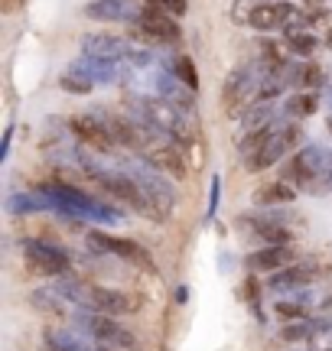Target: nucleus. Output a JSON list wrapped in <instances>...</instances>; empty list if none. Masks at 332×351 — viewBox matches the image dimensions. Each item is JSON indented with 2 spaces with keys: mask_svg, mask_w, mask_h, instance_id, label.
Listing matches in <instances>:
<instances>
[{
  "mask_svg": "<svg viewBox=\"0 0 332 351\" xmlns=\"http://www.w3.org/2000/svg\"><path fill=\"white\" fill-rule=\"evenodd\" d=\"M59 296L72 302H82L88 313H102V315H128L141 309V296L137 293H124V289H104L85 280H62L56 287Z\"/></svg>",
  "mask_w": 332,
  "mask_h": 351,
  "instance_id": "1",
  "label": "nucleus"
},
{
  "mask_svg": "<svg viewBox=\"0 0 332 351\" xmlns=\"http://www.w3.org/2000/svg\"><path fill=\"white\" fill-rule=\"evenodd\" d=\"M283 179L300 182L309 192H326L332 189V153L326 147H303L283 166Z\"/></svg>",
  "mask_w": 332,
  "mask_h": 351,
  "instance_id": "2",
  "label": "nucleus"
},
{
  "mask_svg": "<svg viewBox=\"0 0 332 351\" xmlns=\"http://www.w3.org/2000/svg\"><path fill=\"white\" fill-rule=\"evenodd\" d=\"M46 195L52 199L56 212H62L65 218H88V221H102V225L121 221V215H117L115 208H108L104 202L91 199V195H85V192H78V189H72V186L52 182V186H46Z\"/></svg>",
  "mask_w": 332,
  "mask_h": 351,
  "instance_id": "3",
  "label": "nucleus"
},
{
  "mask_svg": "<svg viewBox=\"0 0 332 351\" xmlns=\"http://www.w3.org/2000/svg\"><path fill=\"white\" fill-rule=\"evenodd\" d=\"M124 173L143 189V195H147L150 208H154V221H166L173 205H176V195H173V186L163 179V173L154 169L150 163H128Z\"/></svg>",
  "mask_w": 332,
  "mask_h": 351,
  "instance_id": "4",
  "label": "nucleus"
},
{
  "mask_svg": "<svg viewBox=\"0 0 332 351\" xmlns=\"http://www.w3.org/2000/svg\"><path fill=\"white\" fill-rule=\"evenodd\" d=\"M75 328L88 332L98 345H108V348H134L137 339L130 335L128 328L115 322V315H102V313H78L75 315Z\"/></svg>",
  "mask_w": 332,
  "mask_h": 351,
  "instance_id": "5",
  "label": "nucleus"
},
{
  "mask_svg": "<svg viewBox=\"0 0 332 351\" xmlns=\"http://www.w3.org/2000/svg\"><path fill=\"white\" fill-rule=\"evenodd\" d=\"M296 140H300V130H296V127H274V130H270V137L264 140V143H261L254 153H248V156H244V163H248L244 169H248V173L270 169V166L277 163L283 153L294 147Z\"/></svg>",
  "mask_w": 332,
  "mask_h": 351,
  "instance_id": "6",
  "label": "nucleus"
},
{
  "mask_svg": "<svg viewBox=\"0 0 332 351\" xmlns=\"http://www.w3.org/2000/svg\"><path fill=\"white\" fill-rule=\"evenodd\" d=\"M88 247H91V251H102V254H115V257H124V261H130L134 267H141L143 274H156L154 257L143 251L137 241L111 238V234H104V231H91V234H88Z\"/></svg>",
  "mask_w": 332,
  "mask_h": 351,
  "instance_id": "7",
  "label": "nucleus"
},
{
  "mask_svg": "<svg viewBox=\"0 0 332 351\" xmlns=\"http://www.w3.org/2000/svg\"><path fill=\"white\" fill-rule=\"evenodd\" d=\"M23 257H26V267L33 274H43V276H65L69 270V257H65L59 247H49L43 241H23Z\"/></svg>",
  "mask_w": 332,
  "mask_h": 351,
  "instance_id": "8",
  "label": "nucleus"
},
{
  "mask_svg": "<svg viewBox=\"0 0 332 351\" xmlns=\"http://www.w3.org/2000/svg\"><path fill=\"white\" fill-rule=\"evenodd\" d=\"M69 127H72V134H75L82 143H88L95 150H111L117 143L115 134H111L108 117H98V114H75V117L69 121Z\"/></svg>",
  "mask_w": 332,
  "mask_h": 351,
  "instance_id": "9",
  "label": "nucleus"
},
{
  "mask_svg": "<svg viewBox=\"0 0 332 351\" xmlns=\"http://www.w3.org/2000/svg\"><path fill=\"white\" fill-rule=\"evenodd\" d=\"M241 228L270 244H290V225L283 215H241Z\"/></svg>",
  "mask_w": 332,
  "mask_h": 351,
  "instance_id": "10",
  "label": "nucleus"
},
{
  "mask_svg": "<svg viewBox=\"0 0 332 351\" xmlns=\"http://www.w3.org/2000/svg\"><path fill=\"white\" fill-rule=\"evenodd\" d=\"M85 16L104 20V23H130V20H141V10L134 0H91L85 3Z\"/></svg>",
  "mask_w": 332,
  "mask_h": 351,
  "instance_id": "11",
  "label": "nucleus"
},
{
  "mask_svg": "<svg viewBox=\"0 0 332 351\" xmlns=\"http://www.w3.org/2000/svg\"><path fill=\"white\" fill-rule=\"evenodd\" d=\"M82 52L91 56V59H111V62L124 59V56H134L128 39L111 36V33H88L82 39Z\"/></svg>",
  "mask_w": 332,
  "mask_h": 351,
  "instance_id": "12",
  "label": "nucleus"
},
{
  "mask_svg": "<svg viewBox=\"0 0 332 351\" xmlns=\"http://www.w3.org/2000/svg\"><path fill=\"white\" fill-rule=\"evenodd\" d=\"M143 160L154 166V169H160L163 176H169V179H186V156H182V150L179 147H173V143H160V147H154V150L143 153Z\"/></svg>",
  "mask_w": 332,
  "mask_h": 351,
  "instance_id": "13",
  "label": "nucleus"
},
{
  "mask_svg": "<svg viewBox=\"0 0 332 351\" xmlns=\"http://www.w3.org/2000/svg\"><path fill=\"white\" fill-rule=\"evenodd\" d=\"M137 23H141V36H150V39H156V43H176L179 39L176 20L163 10L147 7V10H141V20H137Z\"/></svg>",
  "mask_w": 332,
  "mask_h": 351,
  "instance_id": "14",
  "label": "nucleus"
},
{
  "mask_svg": "<svg viewBox=\"0 0 332 351\" xmlns=\"http://www.w3.org/2000/svg\"><path fill=\"white\" fill-rule=\"evenodd\" d=\"M294 261V247H287V244H268V247H261V251L248 254L244 257V267L251 270V274H261V270H287V263Z\"/></svg>",
  "mask_w": 332,
  "mask_h": 351,
  "instance_id": "15",
  "label": "nucleus"
},
{
  "mask_svg": "<svg viewBox=\"0 0 332 351\" xmlns=\"http://www.w3.org/2000/svg\"><path fill=\"white\" fill-rule=\"evenodd\" d=\"M294 16V7L290 3H257L254 13H251V26L254 29H277V26H287Z\"/></svg>",
  "mask_w": 332,
  "mask_h": 351,
  "instance_id": "16",
  "label": "nucleus"
},
{
  "mask_svg": "<svg viewBox=\"0 0 332 351\" xmlns=\"http://www.w3.org/2000/svg\"><path fill=\"white\" fill-rule=\"evenodd\" d=\"M49 208H56V205H52V199L46 192H13L7 199V212L16 215V218L33 212H49Z\"/></svg>",
  "mask_w": 332,
  "mask_h": 351,
  "instance_id": "17",
  "label": "nucleus"
},
{
  "mask_svg": "<svg viewBox=\"0 0 332 351\" xmlns=\"http://www.w3.org/2000/svg\"><path fill=\"white\" fill-rule=\"evenodd\" d=\"M72 72H82L88 75L91 82H115L117 78V62L111 59H91V56H82L72 62Z\"/></svg>",
  "mask_w": 332,
  "mask_h": 351,
  "instance_id": "18",
  "label": "nucleus"
},
{
  "mask_svg": "<svg viewBox=\"0 0 332 351\" xmlns=\"http://www.w3.org/2000/svg\"><path fill=\"white\" fill-rule=\"evenodd\" d=\"M296 199V192H294V186L283 179V182H270V186H261L254 192V205H287V202H294Z\"/></svg>",
  "mask_w": 332,
  "mask_h": 351,
  "instance_id": "19",
  "label": "nucleus"
},
{
  "mask_svg": "<svg viewBox=\"0 0 332 351\" xmlns=\"http://www.w3.org/2000/svg\"><path fill=\"white\" fill-rule=\"evenodd\" d=\"M316 276V267H309V263H300V267H287L281 274H274L270 280V287L274 289H294V287H303Z\"/></svg>",
  "mask_w": 332,
  "mask_h": 351,
  "instance_id": "20",
  "label": "nucleus"
},
{
  "mask_svg": "<svg viewBox=\"0 0 332 351\" xmlns=\"http://www.w3.org/2000/svg\"><path fill=\"white\" fill-rule=\"evenodd\" d=\"M46 341H49L52 351H88L91 348V345H85V341L78 339L75 332H59V328H49Z\"/></svg>",
  "mask_w": 332,
  "mask_h": 351,
  "instance_id": "21",
  "label": "nucleus"
},
{
  "mask_svg": "<svg viewBox=\"0 0 332 351\" xmlns=\"http://www.w3.org/2000/svg\"><path fill=\"white\" fill-rule=\"evenodd\" d=\"M169 69H173L176 82L186 88V91H195V88H199V75H195V65H192L189 56H176V59L169 62Z\"/></svg>",
  "mask_w": 332,
  "mask_h": 351,
  "instance_id": "22",
  "label": "nucleus"
},
{
  "mask_svg": "<svg viewBox=\"0 0 332 351\" xmlns=\"http://www.w3.org/2000/svg\"><path fill=\"white\" fill-rule=\"evenodd\" d=\"M316 108H320V98H316V95H309V91L290 95L287 104H283V111L294 114V117H309V114H316Z\"/></svg>",
  "mask_w": 332,
  "mask_h": 351,
  "instance_id": "23",
  "label": "nucleus"
},
{
  "mask_svg": "<svg viewBox=\"0 0 332 351\" xmlns=\"http://www.w3.org/2000/svg\"><path fill=\"white\" fill-rule=\"evenodd\" d=\"M91 85H95V82H91L88 75H82V72H72V69H69V72L59 78V88H62V91H69V95H88Z\"/></svg>",
  "mask_w": 332,
  "mask_h": 351,
  "instance_id": "24",
  "label": "nucleus"
},
{
  "mask_svg": "<svg viewBox=\"0 0 332 351\" xmlns=\"http://www.w3.org/2000/svg\"><path fill=\"white\" fill-rule=\"evenodd\" d=\"M287 49H294L296 56H309V52L316 49V36L303 33V29H290L287 33Z\"/></svg>",
  "mask_w": 332,
  "mask_h": 351,
  "instance_id": "25",
  "label": "nucleus"
},
{
  "mask_svg": "<svg viewBox=\"0 0 332 351\" xmlns=\"http://www.w3.org/2000/svg\"><path fill=\"white\" fill-rule=\"evenodd\" d=\"M33 306L43 309V313H62L59 293H46V289H36V293H33Z\"/></svg>",
  "mask_w": 332,
  "mask_h": 351,
  "instance_id": "26",
  "label": "nucleus"
},
{
  "mask_svg": "<svg viewBox=\"0 0 332 351\" xmlns=\"http://www.w3.org/2000/svg\"><path fill=\"white\" fill-rule=\"evenodd\" d=\"M254 7H257V0H238V3L231 7V20H235V23L251 26V13H254Z\"/></svg>",
  "mask_w": 332,
  "mask_h": 351,
  "instance_id": "27",
  "label": "nucleus"
},
{
  "mask_svg": "<svg viewBox=\"0 0 332 351\" xmlns=\"http://www.w3.org/2000/svg\"><path fill=\"white\" fill-rule=\"evenodd\" d=\"M156 10L169 13V16H182L186 13V7H189V0H154Z\"/></svg>",
  "mask_w": 332,
  "mask_h": 351,
  "instance_id": "28",
  "label": "nucleus"
},
{
  "mask_svg": "<svg viewBox=\"0 0 332 351\" xmlns=\"http://www.w3.org/2000/svg\"><path fill=\"white\" fill-rule=\"evenodd\" d=\"M322 85V69L320 65H307L303 69V85L300 88H320Z\"/></svg>",
  "mask_w": 332,
  "mask_h": 351,
  "instance_id": "29",
  "label": "nucleus"
},
{
  "mask_svg": "<svg viewBox=\"0 0 332 351\" xmlns=\"http://www.w3.org/2000/svg\"><path fill=\"white\" fill-rule=\"evenodd\" d=\"M277 313L283 319H300L303 315V306H296V302H277Z\"/></svg>",
  "mask_w": 332,
  "mask_h": 351,
  "instance_id": "30",
  "label": "nucleus"
},
{
  "mask_svg": "<svg viewBox=\"0 0 332 351\" xmlns=\"http://www.w3.org/2000/svg\"><path fill=\"white\" fill-rule=\"evenodd\" d=\"M309 332L307 322H300V326H290V328H283V339H303Z\"/></svg>",
  "mask_w": 332,
  "mask_h": 351,
  "instance_id": "31",
  "label": "nucleus"
},
{
  "mask_svg": "<svg viewBox=\"0 0 332 351\" xmlns=\"http://www.w3.org/2000/svg\"><path fill=\"white\" fill-rule=\"evenodd\" d=\"M20 3H26V0H0L3 13H16V10H20Z\"/></svg>",
  "mask_w": 332,
  "mask_h": 351,
  "instance_id": "32",
  "label": "nucleus"
},
{
  "mask_svg": "<svg viewBox=\"0 0 332 351\" xmlns=\"http://www.w3.org/2000/svg\"><path fill=\"white\" fill-rule=\"evenodd\" d=\"M215 205H218V176L212 179V205H209V218L215 215Z\"/></svg>",
  "mask_w": 332,
  "mask_h": 351,
  "instance_id": "33",
  "label": "nucleus"
},
{
  "mask_svg": "<svg viewBox=\"0 0 332 351\" xmlns=\"http://www.w3.org/2000/svg\"><path fill=\"white\" fill-rule=\"evenodd\" d=\"M10 137H13V127H7V134H3V147H0V156H7V153H10Z\"/></svg>",
  "mask_w": 332,
  "mask_h": 351,
  "instance_id": "34",
  "label": "nucleus"
},
{
  "mask_svg": "<svg viewBox=\"0 0 332 351\" xmlns=\"http://www.w3.org/2000/svg\"><path fill=\"white\" fill-rule=\"evenodd\" d=\"M244 293H248L244 300H257V283L254 280H248V283H244Z\"/></svg>",
  "mask_w": 332,
  "mask_h": 351,
  "instance_id": "35",
  "label": "nucleus"
},
{
  "mask_svg": "<svg viewBox=\"0 0 332 351\" xmlns=\"http://www.w3.org/2000/svg\"><path fill=\"white\" fill-rule=\"evenodd\" d=\"M186 300H189V289L179 287V289H176V302H186Z\"/></svg>",
  "mask_w": 332,
  "mask_h": 351,
  "instance_id": "36",
  "label": "nucleus"
},
{
  "mask_svg": "<svg viewBox=\"0 0 332 351\" xmlns=\"http://www.w3.org/2000/svg\"><path fill=\"white\" fill-rule=\"evenodd\" d=\"M88 351H117V348H108V345H98V348H88Z\"/></svg>",
  "mask_w": 332,
  "mask_h": 351,
  "instance_id": "37",
  "label": "nucleus"
},
{
  "mask_svg": "<svg viewBox=\"0 0 332 351\" xmlns=\"http://www.w3.org/2000/svg\"><path fill=\"white\" fill-rule=\"evenodd\" d=\"M329 46H332V33H329Z\"/></svg>",
  "mask_w": 332,
  "mask_h": 351,
  "instance_id": "38",
  "label": "nucleus"
}]
</instances>
